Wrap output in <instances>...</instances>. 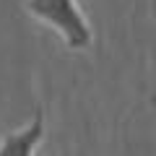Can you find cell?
Here are the masks:
<instances>
[{"label": "cell", "instance_id": "cell-1", "mask_svg": "<svg viewBox=\"0 0 156 156\" xmlns=\"http://www.w3.org/2000/svg\"><path fill=\"white\" fill-rule=\"evenodd\" d=\"M23 11L29 16L39 18L50 29H55L62 37L68 50L83 52L94 44V31H91L89 18L83 16L78 0H26Z\"/></svg>", "mask_w": 156, "mask_h": 156}, {"label": "cell", "instance_id": "cell-2", "mask_svg": "<svg viewBox=\"0 0 156 156\" xmlns=\"http://www.w3.org/2000/svg\"><path fill=\"white\" fill-rule=\"evenodd\" d=\"M44 140V109L37 107L34 117L23 128L5 133L0 140V156H34L37 146Z\"/></svg>", "mask_w": 156, "mask_h": 156}]
</instances>
